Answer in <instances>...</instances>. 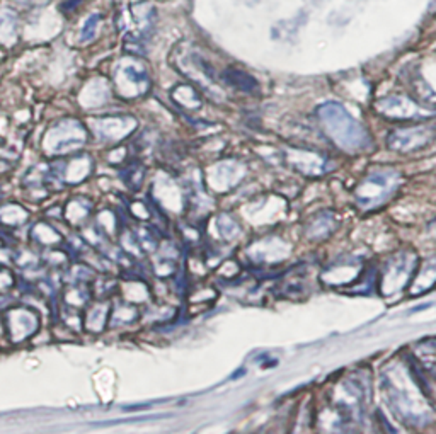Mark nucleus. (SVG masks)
<instances>
[{
    "label": "nucleus",
    "instance_id": "nucleus-1",
    "mask_svg": "<svg viewBox=\"0 0 436 434\" xmlns=\"http://www.w3.org/2000/svg\"><path fill=\"white\" fill-rule=\"evenodd\" d=\"M319 116L329 133L346 149L353 147H363L365 133L363 128L358 125L353 118L345 111V107L336 103H327L319 107Z\"/></svg>",
    "mask_w": 436,
    "mask_h": 434
},
{
    "label": "nucleus",
    "instance_id": "nucleus-2",
    "mask_svg": "<svg viewBox=\"0 0 436 434\" xmlns=\"http://www.w3.org/2000/svg\"><path fill=\"white\" fill-rule=\"evenodd\" d=\"M118 26L125 34V40L140 45L150 36L156 26V9L150 3H133L125 7L118 15Z\"/></svg>",
    "mask_w": 436,
    "mask_h": 434
},
{
    "label": "nucleus",
    "instance_id": "nucleus-3",
    "mask_svg": "<svg viewBox=\"0 0 436 434\" xmlns=\"http://www.w3.org/2000/svg\"><path fill=\"white\" fill-rule=\"evenodd\" d=\"M125 82V89L121 91H128V87L133 89V96L144 94L149 87V75H146V70L138 63L137 60H131V58H126V60L119 61V67L116 68V84Z\"/></svg>",
    "mask_w": 436,
    "mask_h": 434
},
{
    "label": "nucleus",
    "instance_id": "nucleus-4",
    "mask_svg": "<svg viewBox=\"0 0 436 434\" xmlns=\"http://www.w3.org/2000/svg\"><path fill=\"white\" fill-rule=\"evenodd\" d=\"M223 79L229 85H234L237 87L239 91H244V92H257L260 91V84L254 77H250L249 73L242 72V70H235V68H229L223 73Z\"/></svg>",
    "mask_w": 436,
    "mask_h": 434
},
{
    "label": "nucleus",
    "instance_id": "nucleus-5",
    "mask_svg": "<svg viewBox=\"0 0 436 434\" xmlns=\"http://www.w3.org/2000/svg\"><path fill=\"white\" fill-rule=\"evenodd\" d=\"M15 29H17L15 14L9 9H0V43L10 45L15 40Z\"/></svg>",
    "mask_w": 436,
    "mask_h": 434
},
{
    "label": "nucleus",
    "instance_id": "nucleus-6",
    "mask_svg": "<svg viewBox=\"0 0 436 434\" xmlns=\"http://www.w3.org/2000/svg\"><path fill=\"white\" fill-rule=\"evenodd\" d=\"M101 14H91L84 22L82 31H80V41H91L98 33L99 24H101Z\"/></svg>",
    "mask_w": 436,
    "mask_h": 434
},
{
    "label": "nucleus",
    "instance_id": "nucleus-7",
    "mask_svg": "<svg viewBox=\"0 0 436 434\" xmlns=\"http://www.w3.org/2000/svg\"><path fill=\"white\" fill-rule=\"evenodd\" d=\"M82 2L84 0H67V3L61 7V10H63V13H73V10H75Z\"/></svg>",
    "mask_w": 436,
    "mask_h": 434
}]
</instances>
